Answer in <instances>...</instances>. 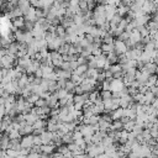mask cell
<instances>
[{
	"label": "cell",
	"mask_w": 158,
	"mask_h": 158,
	"mask_svg": "<svg viewBox=\"0 0 158 158\" xmlns=\"http://www.w3.org/2000/svg\"><path fill=\"white\" fill-rule=\"evenodd\" d=\"M101 89L105 90V91H110V83L106 81V80H104V81L101 83Z\"/></svg>",
	"instance_id": "d590c367"
},
{
	"label": "cell",
	"mask_w": 158,
	"mask_h": 158,
	"mask_svg": "<svg viewBox=\"0 0 158 158\" xmlns=\"http://www.w3.org/2000/svg\"><path fill=\"white\" fill-rule=\"evenodd\" d=\"M59 69H62V70H67V72H70V69H69V62H63Z\"/></svg>",
	"instance_id": "74e56055"
},
{
	"label": "cell",
	"mask_w": 158,
	"mask_h": 158,
	"mask_svg": "<svg viewBox=\"0 0 158 158\" xmlns=\"http://www.w3.org/2000/svg\"><path fill=\"white\" fill-rule=\"evenodd\" d=\"M98 100H101L99 90H93L91 93H89V100H88V101H90L91 104H94V102L98 101Z\"/></svg>",
	"instance_id": "8fae6325"
},
{
	"label": "cell",
	"mask_w": 158,
	"mask_h": 158,
	"mask_svg": "<svg viewBox=\"0 0 158 158\" xmlns=\"http://www.w3.org/2000/svg\"><path fill=\"white\" fill-rule=\"evenodd\" d=\"M122 127H123V125L120 122V120L118 121H114V122H111L109 131H117V132H120L122 130Z\"/></svg>",
	"instance_id": "2e32d148"
},
{
	"label": "cell",
	"mask_w": 158,
	"mask_h": 158,
	"mask_svg": "<svg viewBox=\"0 0 158 158\" xmlns=\"http://www.w3.org/2000/svg\"><path fill=\"white\" fill-rule=\"evenodd\" d=\"M7 136H9L10 141H11V139H21V136H20V133H19L17 130H12V131H10V133H9Z\"/></svg>",
	"instance_id": "d4e9b609"
},
{
	"label": "cell",
	"mask_w": 158,
	"mask_h": 158,
	"mask_svg": "<svg viewBox=\"0 0 158 158\" xmlns=\"http://www.w3.org/2000/svg\"><path fill=\"white\" fill-rule=\"evenodd\" d=\"M33 75H35V78H42V70L38 68V69L35 72V74H33Z\"/></svg>",
	"instance_id": "60d3db41"
},
{
	"label": "cell",
	"mask_w": 158,
	"mask_h": 158,
	"mask_svg": "<svg viewBox=\"0 0 158 158\" xmlns=\"http://www.w3.org/2000/svg\"><path fill=\"white\" fill-rule=\"evenodd\" d=\"M25 158H40V154H38V153H31V152H30Z\"/></svg>",
	"instance_id": "f35d334b"
},
{
	"label": "cell",
	"mask_w": 158,
	"mask_h": 158,
	"mask_svg": "<svg viewBox=\"0 0 158 158\" xmlns=\"http://www.w3.org/2000/svg\"><path fill=\"white\" fill-rule=\"evenodd\" d=\"M20 146H21V148L31 149V147L33 146V135L22 136L21 139H20Z\"/></svg>",
	"instance_id": "7a4b0ae2"
},
{
	"label": "cell",
	"mask_w": 158,
	"mask_h": 158,
	"mask_svg": "<svg viewBox=\"0 0 158 158\" xmlns=\"http://www.w3.org/2000/svg\"><path fill=\"white\" fill-rule=\"evenodd\" d=\"M4 116H5V109L4 106H0V120H2Z\"/></svg>",
	"instance_id": "b9f144b4"
},
{
	"label": "cell",
	"mask_w": 158,
	"mask_h": 158,
	"mask_svg": "<svg viewBox=\"0 0 158 158\" xmlns=\"http://www.w3.org/2000/svg\"><path fill=\"white\" fill-rule=\"evenodd\" d=\"M23 120L27 125H33L36 120H38V117L33 114H27V115H23Z\"/></svg>",
	"instance_id": "4fadbf2b"
},
{
	"label": "cell",
	"mask_w": 158,
	"mask_h": 158,
	"mask_svg": "<svg viewBox=\"0 0 158 158\" xmlns=\"http://www.w3.org/2000/svg\"><path fill=\"white\" fill-rule=\"evenodd\" d=\"M141 38H142V37H141L139 32H138L136 28L128 33V40H130V41H132L135 44H136V43H138V42H141Z\"/></svg>",
	"instance_id": "ba28073f"
},
{
	"label": "cell",
	"mask_w": 158,
	"mask_h": 158,
	"mask_svg": "<svg viewBox=\"0 0 158 158\" xmlns=\"http://www.w3.org/2000/svg\"><path fill=\"white\" fill-rule=\"evenodd\" d=\"M127 51H128V49H127V47L125 46V43H123V42L118 41L117 38L114 41V53H115L117 57H118V56H121V54H125Z\"/></svg>",
	"instance_id": "6da1fadb"
},
{
	"label": "cell",
	"mask_w": 158,
	"mask_h": 158,
	"mask_svg": "<svg viewBox=\"0 0 158 158\" xmlns=\"http://www.w3.org/2000/svg\"><path fill=\"white\" fill-rule=\"evenodd\" d=\"M112 143H114V141H112L109 136L104 137V138H102V141H101V144H102L104 147H107V146H110V144H112Z\"/></svg>",
	"instance_id": "f1b7e54d"
},
{
	"label": "cell",
	"mask_w": 158,
	"mask_h": 158,
	"mask_svg": "<svg viewBox=\"0 0 158 158\" xmlns=\"http://www.w3.org/2000/svg\"><path fill=\"white\" fill-rule=\"evenodd\" d=\"M74 88H75V85L70 81V80H65V85H64V89L68 91V93H72L73 94V91H74Z\"/></svg>",
	"instance_id": "484cf974"
},
{
	"label": "cell",
	"mask_w": 158,
	"mask_h": 158,
	"mask_svg": "<svg viewBox=\"0 0 158 158\" xmlns=\"http://www.w3.org/2000/svg\"><path fill=\"white\" fill-rule=\"evenodd\" d=\"M154 85H157V77H156V74H152V75H149L148 80L144 83V86H147L149 89V88H152Z\"/></svg>",
	"instance_id": "5bb4252c"
},
{
	"label": "cell",
	"mask_w": 158,
	"mask_h": 158,
	"mask_svg": "<svg viewBox=\"0 0 158 158\" xmlns=\"http://www.w3.org/2000/svg\"><path fill=\"white\" fill-rule=\"evenodd\" d=\"M122 116H123V115H122V109H121V107H118V109H116V110H114V111L110 112V118H111V121H118Z\"/></svg>",
	"instance_id": "9c48e42d"
},
{
	"label": "cell",
	"mask_w": 158,
	"mask_h": 158,
	"mask_svg": "<svg viewBox=\"0 0 158 158\" xmlns=\"http://www.w3.org/2000/svg\"><path fill=\"white\" fill-rule=\"evenodd\" d=\"M62 142H63V144H69V143H73L72 132H68V133L63 135V136H62Z\"/></svg>",
	"instance_id": "44dd1931"
},
{
	"label": "cell",
	"mask_w": 158,
	"mask_h": 158,
	"mask_svg": "<svg viewBox=\"0 0 158 158\" xmlns=\"http://www.w3.org/2000/svg\"><path fill=\"white\" fill-rule=\"evenodd\" d=\"M117 40H118V41H121V42H125L126 40H128V33L123 31V32H122V33H121V35L117 37Z\"/></svg>",
	"instance_id": "836d02e7"
},
{
	"label": "cell",
	"mask_w": 158,
	"mask_h": 158,
	"mask_svg": "<svg viewBox=\"0 0 158 158\" xmlns=\"http://www.w3.org/2000/svg\"><path fill=\"white\" fill-rule=\"evenodd\" d=\"M41 80H42V78H33V81H32L31 85H40L41 84Z\"/></svg>",
	"instance_id": "ab89813d"
},
{
	"label": "cell",
	"mask_w": 158,
	"mask_h": 158,
	"mask_svg": "<svg viewBox=\"0 0 158 158\" xmlns=\"http://www.w3.org/2000/svg\"><path fill=\"white\" fill-rule=\"evenodd\" d=\"M68 152V148H67V144H62L59 147H57V153H60V154H65Z\"/></svg>",
	"instance_id": "4dcf8cb0"
},
{
	"label": "cell",
	"mask_w": 158,
	"mask_h": 158,
	"mask_svg": "<svg viewBox=\"0 0 158 158\" xmlns=\"http://www.w3.org/2000/svg\"><path fill=\"white\" fill-rule=\"evenodd\" d=\"M101 141H102V137L99 135V132H95L91 136V143L93 144H99V143H101Z\"/></svg>",
	"instance_id": "7402d4cb"
},
{
	"label": "cell",
	"mask_w": 158,
	"mask_h": 158,
	"mask_svg": "<svg viewBox=\"0 0 158 158\" xmlns=\"http://www.w3.org/2000/svg\"><path fill=\"white\" fill-rule=\"evenodd\" d=\"M54 73L57 74V78H58V79H63V80H68V79H70V75H72V72L62 70V69H59V68L54 69Z\"/></svg>",
	"instance_id": "8992f818"
},
{
	"label": "cell",
	"mask_w": 158,
	"mask_h": 158,
	"mask_svg": "<svg viewBox=\"0 0 158 158\" xmlns=\"http://www.w3.org/2000/svg\"><path fill=\"white\" fill-rule=\"evenodd\" d=\"M141 70H144V72H146V73H148L149 75L156 74V70H157V64H156V63H153V62L146 63Z\"/></svg>",
	"instance_id": "5b68a950"
},
{
	"label": "cell",
	"mask_w": 158,
	"mask_h": 158,
	"mask_svg": "<svg viewBox=\"0 0 158 158\" xmlns=\"http://www.w3.org/2000/svg\"><path fill=\"white\" fill-rule=\"evenodd\" d=\"M114 41H115V38H114L109 32L101 38V42H102L104 44H114Z\"/></svg>",
	"instance_id": "ac0fdd59"
},
{
	"label": "cell",
	"mask_w": 158,
	"mask_h": 158,
	"mask_svg": "<svg viewBox=\"0 0 158 158\" xmlns=\"http://www.w3.org/2000/svg\"><path fill=\"white\" fill-rule=\"evenodd\" d=\"M40 158H51V157H49V156H47V154L41 153V154H40Z\"/></svg>",
	"instance_id": "ee69618b"
},
{
	"label": "cell",
	"mask_w": 158,
	"mask_h": 158,
	"mask_svg": "<svg viewBox=\"0 0 158 158\" xmlns=\"http://www.w3.org/2000/svg\"><path fill=\"white\" fill-rule=\"evenodd\" d=\"M111 74H115V73H118V72H122V68H121V65L120 64H112V65H110V68L107 69Z\"/></svg>",
	"instance_id": "603a6c76"
},
{
	"label": "cell",
	"mask_w": 158,
	"mask_h": 158,
	"mask_svg": "<svg viewBox=\"0 0 158 158\" xmlns=\"http://www.w3.org/2000/svg\"><path fill=\"white\" fill-rule=\"evenodd\" d=\"M38 99H40V98H38L37 95H35V94H31V95H30V96H27L25 100H26V102H28L30 105H35V102H36Z\"/></svg>",
	"instance_id": "4316f807"
},
{
	"label": "cell",
	"mask_w": 158,
	"mask_h": 158,
	"mask_svg": "<svg viewBox=\"0 0 158 158\" xmlns=\"http://www.w3.org/2000/svg\"><path fill=\"white\" fill-rule=\"evenodd\" d=\"M142 130H143V128H142L141 126H137V125L135 123V126H133V128H132V131H131V132H133L136 136H138V135H141Z\"/></svg>",
	"instance_id": "d6a6232c"
},
{
	"label": "cell",
	"mask_w": 158,
	"mask_h": 158,
	"mask_svg": "<svg viewBox=\"0 0 158 158\" xmlns=\"http://www.w3.org/2000/svg\"><path fill=\"white\" fill-rule=\"evenodd\" d=\"M5 152H6V156L12 157V158H16L19 156V152L17 151H14V149H6Z\"/></svg>",
	"instance_id": "1f68e13d"
},
{
	"label": "cell",
	"mask_w": 158,
	"mask_h": 158,
	"mask_svg": "<svg viewBox=\"0 0 158 158\" xmlns=\"http://www.w3.org/2000/svg\"><path fill=\"white\" fill-rule=\"evenodd\" d=\"M136 30L139 32V35H141V37H142V38H143V37H148V36H149V30H148L146 26H139V27H137Z\"/></svg>",
	"instance_id": "d6986e66"
},
{
	"label": "cell",
	"mask_w": 158,
	"mask_h": 158,
	"mask_svg": "<svg viewBox=\"0 0 158 158\" xmlns=\"http://www.w3.org/2000/svg\"><path fill=\"white\" fill-rule=\"evenodd\" d=\"M31 62H32V59H31V58H28L27 56L21 57V58H17V65H20V67H22V68L28 67V65L31 64Z\"/></svg>",
	"instance_id": "30bf717a"
},
{
	"label": "cell",
	"mask_w": 158,
	"mask_h": 158,
	"mask_svg": "<svg viewBox=\"0 0 158 158\" xmlns=\"http://www.w3.org/2000/svg\"><path fill=\"white\" fill-rule=\"evenodd\" d=\"M56 148H57V147H56L53 143H49V144H42V146H41V153L47 154V156H51V154H53V152H54Z\"/></svg>",
	"instance_id": "52a82bcc"
},
{
	"label": "cell",
	"mask_w": 158,
	"mask_h": 158,
	"mask_svg": "<svg viewBox=\"0 0 158 158\" xmlns=\"http://www.w3.org/2000/svg\"><path fill=\"white\" fill-rule=\"evenodd\" d=\"M125 88L122 79H112V81L110 83V91L111 93H118Z\"/></svg>",
	"instance_id": "3957f363"
},
{
	"label": "cell",
	"mask_w": 158,
	"mask_h": 158,
	"mask_svg": "<svg viewBox=\"0 0 158 158\" xmlns=\"http://www.w3.org/2000/svg\"><path fill=\"white\" fill-rule=\"evenodd\" d=\"M100 98H101V100H109V99H111V91H105V90H102V91L100 93Z\"/></svg>",
	"instance_id": "83f0119b"
},
{
	"label": "cell",
	"mask_w": 158,
	"mask_h": 158,
	"mask_svg": "<svg viewBox=\"0 0 158 158\" xmlns=\"http://www.w3.org/2000/svg\"><path fill=\"white\" fill-rule=\"evenodd\" d=\"M53 136H54V133H53V132H48L47 130H46V131H43V132L40 135V138H41L42 144H49V143H52Z\"/></svg>",
	"instance_id": "277c9868"
},
{
	"label": "cell",
	"mask_w": 158,
	"mask_h": 158,
	"mask_svg": "<svg viewBox=\"0 0 158 158\" xmlns=\"http://www.w3.org/2000/svg\"><path fill=\"white\" fill-rule=\"evenodd\" d=\"M127 20L126 19H121V21L118 22V25H117V28H120V30H122V31H125V28H126V26H127Z\"/></svg>",
	"instance_id": "f546056e"
},
{
	"label": "cell",
	"mask_w": 158,
	"mask_h": 158,
	"mask_svg": "<svg viewBox=\"0 0 158 158\" xmlns=\"http://www.w3.org/2000/svg\"><path fill=\"white\" fill-rule=\"evenodd\" d=\"M33 106H36V107H44V106H46V101H44L43 99H38V100L35 102Z\"/></svg>",
	"instance_id": "e575fe53"
},
{
	"label": "cell",
	"mask_w": 158,
	"mask_h": 158,
	"mask_svg": "<svg viewBox=\"0 0 158 158\" xmlns=\"http://www.w3.org/2000/svg\"><path fill=\"white\" fill-rule=\"evenodd\" d=\"M27 84H28V83H27V74L25 73V74H22V75L17 79V86L22 89V88H25Z\"/></svg>",
	"instance_id": "9a60e30c"
},
{
	"label": "cell",
	"mask_w": 158,
	"mask_h": 158,
	"mask_svg": "<svg viewBox=\"0 0 158 158\" xmlns=\"http://www.w3.org/2000/svg\"><path fill=\"white\" fill-rule=\"evenodd\" d=\"M133 126H135V120H130L127 123H125V125H123L122 130H125L126 132H131V131H132V128H133Z\"/></svg>",
	"instance_id": "cb8c5ba5"
},
{
	"label": "cell",
	"mask_w": 158,
	"mask_h": 158,
	"mask_svg": "<svg viewBox=\"0 0 158 158\" xmlns=\"http://www.w3.org/2000/svg\"><path fill=\"white\" fill-rule=\"evenodd\" d=\"M53 94L57 96V99H58V100H60V99H64V98H65V95L68 94V91H67L65 89H57Z\"/></svg>",
	"instance_id": "ffe728a7"
},
{
	"label": "cell",
	"mask_w": 158,
	"mask_h": 158,
	"mask_svg": "<svg viewBox=\"0 0 158 158\" xmlns=\"http://www.w3.org/2000/svg\"><path fill=\"white\" fill-rule=\"evenodd\" d=\"M78 68V63H77V60H73V62H69V69H70V72H73V70H75Z\"/></svg>",
	"instance_id": "8d00e7d4"
},
{
	"label": "cell",
	"mask_w": 158,
	"mask_h": 158,
	"mask_svg": "<svg viewBox=\"0 0 158 158\" xmlns=\"http://www.w3.org/2000/svg\"><path fill=\"white\" fill-rule=\"evenodd\" d=\"M88 70V67H86V64H84V65H78V68L75 69V70H73L72 72V74H75V75H83L85 72Z\"/></svg>",
	"instance_id": "e0dca14e"
},
{
	"label": "cell",
	"mask_w": 158,
	"mask_h": 158,
	"mask_svg": "<svg viewBox=\"0 0 158 158\" xmlns=\"http://www.w3.org/2000/svg\"><path fill=\"white\" fill-rule=\"evenodd\" d=\"M110 125H111V122H107V121L100 118V121H99V123H98L99 131H105V132H107V131L110 130Z\"/></svg>",
	"instance_id": "7c38bea8"
},
{
	"label": "cell",
	"mask_w": 158,
	"mask_h": 158,
	"mask_svg": "<svg viewBox=\"0 0 158 158\" xmlns=\"http://www.w3.org/2000/svg\"><path fill=\"white\" fill-rule=\"evenodd\" d=\"M5 156H6V152L4 149H0V158H5Z\"/></svg>",
	"instance_id": "7bdbcfd3"
}]
</instances>
